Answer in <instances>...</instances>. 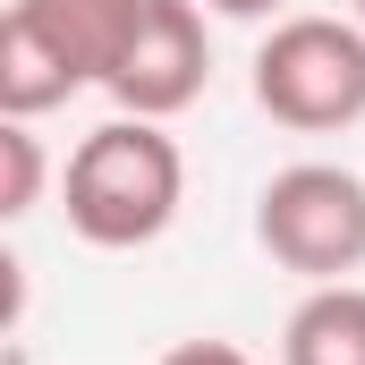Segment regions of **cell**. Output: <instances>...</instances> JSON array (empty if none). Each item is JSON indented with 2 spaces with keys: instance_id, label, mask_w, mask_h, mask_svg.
I'll return each instance as SVG.
<instances>
[{
  "instance_id": "cell-3",
  "label": "cell",
  "mask_w": 365,
  "mask_h": 365,
  "mask_svg": "<svg viewBox=\"0 0 365 365\" xmlns=\"http://www.w3.org/2000/svg\"><path fill=\"white\" fill-rule=\"evenodd\" d=\"M255 102L297 136H340L365 119V26L357 17H280L255 51Z\"/></svg>"
},
{
  "instance_id": "cell-2",
  "label": "cell",
  "mask_w": 365,
  "mask_h": 365,
  "mask_svg": "<svg viewBox=\"0 0 365 365\" xmlns=\"http://www.w3.org/2000/svg\"><path fill=\"white\" fill-rule=\"evenodd\" d=\"M136 0H17L0 26V119H43L102 86L128 51Z\"/></svg>"
},
{
  "instance_id": "cell-4",
  "label": "cell",
  "mask_w": 365,
  "mask_h": 365,
  "mask_svg": "<svg viewBox=\"0 0 365 365\" xmlns=\"http://www.w3.org/2000/svg\"><path fill=\"white\" fill-rule=\"evenodd\" d=\"M255 238L297 280H349L365 272V179L340 162H289L255 195Z\"/></svg>"
},
{
  "instance_id": "cell-7",
  "label": "cell",
  "mask_w": 365,
  "mask_h": 365,
  "mask_svg": "<svg viewBox=\"0 0 365 365\" xmlns=\"http://www.w3.org/2000/svg\"><path fill=\"white\" fill-rule=\"evenodd\" d=\"M34 204H43V145H34L26 119H9V128H0V212L26 221Z\"/></svg>"
},
{
  "instance_id": "cell-10",
  "label": "cell",
  "mask_w": 365,
  "mask_h": 365,
  "mask_svg": "<svg viewBox=\"0 0 365 365\" xmlns=\"http://www.w3.org/2000/svg\"><path fill=\"white\" fill-rule=\"evenodd\" d=\"M349 9H357V26H365V0H349Z\"/></svg>"
},
{
  "instance_id": "cell-6",
  "label": "cell",
  "mask_w": 365,
  "mask_h": 365,
  "mask_svg": "<svg viewBox=\"0 0 365 365\" xmlns=\"http://www.w3.org/2000/svg\"><path fill=\"white\" fill-rule=\"evenodd\" d=\"M280 365H365V289L323 280L280 323Z\"/></svg>"
},
{
  "instance_id": "cell-1",
  "label": "cell",
  "mask_w": 365,
  "mask_h": 365,
  "mask_svg": "<svg viewBox=\"0 0 365 365\" xmlns=\"http://www.w3.org/2000/svg\"><path fill=\"white\" fill-rule=\"evenodd\" d=\"M60 204H68V230L102 247V255H128V247H153L187 204V162L179 145L162 136V119H102L86 145L68 153V179H60Z\"/></svg>"
},
{
  "instance_id": "cell-8",
  "label": "cell",
  "mask_w": 365,
  "mask_h": 365,
  "mask_svg": "<svg viewBox=\"0 0 365 365\" xmlns=\"http://www.w3.org/2000/svg\"><path fill=\"white\" fill-rule=\"evenodd\" d=\"M162 365H255L247 349H230V340H179Z\"/></svg>"
},
{
  "instance_id": "cell-9",
  "label": "cell",
  "mask_w": 365,
  "mask_h": 365,
  "mask_svg": "<svg viewBox=\"0 0 365 365\" xmlns=\"http://www.w3.org/2000/svg\"><path fill=\"white\" fill-rule=\"evenodd\" d=\"M212 9H221V17H272L280 0H212Z\"/></svg>"
},
{
  "instance_id": "cell-5",
  "label": "cell",
  "mask_w": 365,
  "mask_h": 365,
  "mask_svg": "<svg viewBox=\"0 0 365 365\" xmlns=\"http://www.w3.org/2000/svg\"><path fill=\"white\" fill-rule=\"evenodd\" d=\"M212 77V43H204V17L195 0H136V26H128V51L119 68L102 77V93L128 110V119H179L187 102Z\"/></svg>"
}]
</instances>
